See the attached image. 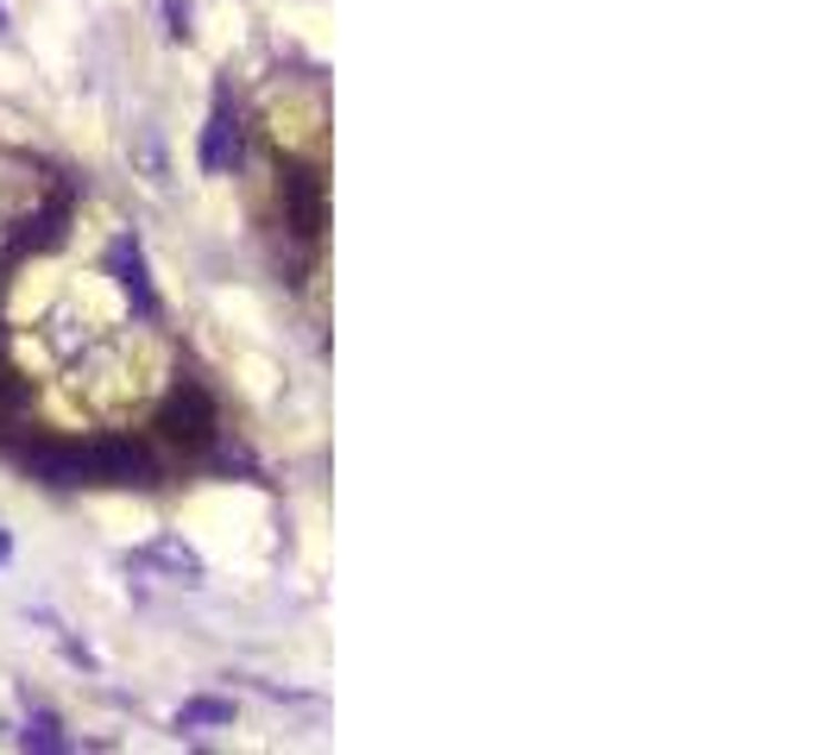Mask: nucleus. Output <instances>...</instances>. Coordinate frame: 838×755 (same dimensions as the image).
Wrapping results in <instances>:
<instances>
[{"label":"nucleus","instance_id":"39448f33","mask_svg":"<svg viewBox=\"0 0 838 755\" xmlns=\"http://www.w3.org/2000/svg\"><path fill=\"white\" fill-rule=\"evenodd\" d=\"M26 749H63L58 717H32V724H26Z\"/></svg>","mask_w":838,"mask_h":755},{"label":"nucleus","instance_id":"423d86ee","mask_svg":"<svg viewBox=\"0 0 838 755\" xmlns=\"http://www.w3.org/2000/svg\"><path fill=\"white\" fill-rule=\"evenodd\" d=\"M234 717V705H221V698H195L190 712H183V724H228Z\"/></svg>","mask_w":838,"mask_h":755},{"label":"nucleus","instance_id":"20e7f679","mask_svg":"<svg viewBox=\"0 0 838 755\" xmlns=\"http://www.w3.org/2000/svg\"><path fill=\"white\" fill-rule=\"evenodd\" d=\"M240 157V120H234V108H228V95L215 101V120H209V139H202V171H228Z\"/></svg>","mask_w":838,"mask_h":755},{"label":"nucleus","instance_id":"0eeeda50","mask_svg":"<svg viewBox=\"0 0 838 755\" xmlns=\"http://www.w3.org/2000/svg\"><path fill=\"white\" fill-rule=\"evenodd\" d=\"M164 20H171V32L183 39V32H190V0H164Z\"/></svg>","mask_w":838,"mask_h":755},{"label":"nucleus","instance_id":"7ed1b4c3","mask_svg":"<svg viewBox=\"0 0 838 755\" xmlns=\"http://www.w3.org/2000/svg\"><path fill=\"white\" fill-rule=\"evenodd\" d=\"M108 258H114V277H120V290L133 296V309L145 315V322H158V296H152V284H145V258H139V239H133V233H120Z\"/></svg>","mask_w":838,"mask_h":755},{"label":"nucleus","instance_id":"f03ea898","mask_svg":"<svg viewBox=\"0 0 838 755\" xmlns=\"http://www.w3.org/2000/svg\"><path fill=\"white\" fill-rule=\"evenodd\" d=\"M277 190H284V208H291V227L296 239H315L322 233V176L291 164V171H277Z\"/></svg>","mask_w":838,"mask_h":755},{"label":"nucleus","instance_id":"f257e3e1","mask_svg":"<svg viewBox=\"0 0 838 755\" xmlns=\"http://www.w3.org/2000/svg\"><path fill=\"white\" fill-rule=\"evenodd\" d=\"M158 435L171 447H183V453H215L221 447V409H215V397L195 385V378H176L171 385V397L158 404Z\"/></svg>","mask_w":838,"mask_h":755}]
</instances>
